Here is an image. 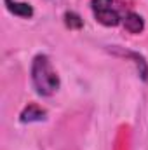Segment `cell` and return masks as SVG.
Returning <instances> with one entry per match:
<instances>
[{"instance_id": "6da1fadb", "label": "cell", "mask_w": 148, "mask_h": 150, "mask_svg": "<svg viewBox=\"0 0 148 150\" xmlns=\"http://www.w3.org/2000/svg\"><path fill=\"white\" fill-rule=\"evenodd\" d=\"M30 75H32V84L40 96L49 98L56 94L61 86L59 75L56 72V68L52 67V61L47 54H37L33 58Z\"/></svg>"}, {"instance_id": "7a4b0ae2", "label": "cell", "mask_w": 148, "mask_h": 150, "mask_svg": "<svg viewBox=\"0 0 148 150\" xmlns=\"http://www.w3.org/2000/svg\"><path fill=\"white\" fill-rule=\"evenodd\" d=\"M91 11L96 21L103 26H117L122 23V16L115 7V0H91Z\"/></svg>"}, {"instance_id": "3957f363", "label": "cell", "mask_w": 148, "mask_h": 150, "mask_svg": "<svg viewBox=\"0 0 148 150\" xmlns=\"http://www.w3.org/2000/svg\"><path fill=\"white\" fill-rule=\"evenodd\" d=\"M111 51H113L115 54H118V56L134 59V65H136V68H138L140 77H141L145 82H148V61L145 59L143 54H140V52H136V51H124V49H120V47H117V45H113Z\"/></svg>"}, {"instance_id": "277c9868", "label": "cell", "mask_w": 148, "mask_h": 150, "mask_svg": "<svg viewBox=\"0 0 148 150\" xmlns=\"http://www.w3.org/2000/svg\"><path fill=\"white\" fill-rule=\"evenodd\" d=\"M47 119V110L42 108L38 103H28L21 113H19V120L23 124H32V122H42Z\"/></svg>"}, {"instance_id": "5b68a950", "label": "cell", "mask_w": 148, "mask_h": 150, "mask_svg": "<svg viewBox=\"0 0 148 150\" xmlns=\"http://www.w3.org/2000/svg\"><path fill=\"white\" fill-rule=\"evenodd\" d=\"M122 25L132 35H138V33H141L145 30V19H143V16L138 14V12H134V11H127L125 12V16L122 18Z\"/></svg>"}, {"instance_id": "8992f818", "label": "cell", "mask_w": 148, "mask_h": 150, "mask_svg": "<svg viewBox=\"0 0 148 150\" xmlns=\"http://www.w3.org/2000/svg\"><path fill=\"white\" fill-rule=\"evenodd\" d=\"M4 2H5V7L9 9V12H12L14 16L25 18V19H30L33 16V7L26 2H18V0H4Z\"/></svg>"}, {"instance_id": "52a82bcc", "label": "cell", "mask_w": 148, "mask_h": 150, "mask_svg": "<svg viewBox=\"0 0 148 150\" xmlns=\"http://www.w3.org/2000/svg\"><path fill=\"white\" fill-rule=\"evenodd\" d=\"M65 25L70 30H80L84 26V19L75 12V11H66L65 12Z\"/></svg>"}]
</instances>
